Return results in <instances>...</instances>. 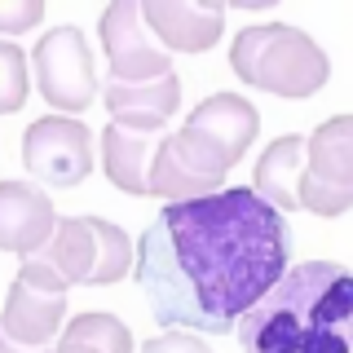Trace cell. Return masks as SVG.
Here are the masks:
<instances>
[{
    "instance_id": "52a82bcc",
    "label": "cell",
    "mask_w": 353,
    "mask_h": 353,
    "mask_svg": "<svg viewBox=\"0 0 353 353\" xmlns=\"http://www.w3.org/2000/svg\"><path fill=\"white\" fill-rule=\"evenodd\" d=\"M36 84L58 115H80L97 97V71L80 27H53L36 44Z\"/></svg>"
},
{
    "instance_id": "ac0fdd59",
    "label": "cell",
    "mask_w": 353,
    "mask_h": 353,
    "mask_svg": "<svg viewBox=\"0 0 353 353\" xmlns=\"http://www.w3.org/2000/svg\"><path fill=\"white\" fill-rule=\"evenodd\" d=\"M27 53L14 40H0V115H14L27 102Z\"/></svg>"
},
{
    "instance_id": "5b68a950",
    "label": "cell",
    "mask_w": 353,
    "mask_h": 353,
    "mask_svg": "<svg viewBox=\"0 0 353 353\" xmlns=\"http://www.w3.org/2000/svg\"><path fill=\"white\" fill-rule=\"evenodd\" d=\"M40 256L66 287H110L132 270V239L106 216H58Z\"/></svg>"
},
{
    "instance_id": "7a4b0ae2",
    "label": "cell",
    "mask_w": 353,
    "mask_h": 353,
    "mask_svg": "<svg viewBox=\"0 0 353 353\" xmlns=\"http://www.w3.org/2000/svg\"><path fill=\"white\" fill-rule=\"evenodd\" d=\"M353 274L340 261H305L234 323L243 353H349Z\"/></svg>"
},
{
    "instance_id": "8992f818",
    "label": "cell",
    "mask_w": 353,
    "mask_h": 353,
    "mask_svg": "<svg viewBox=\"0 0 353 353\" xmlns=\"http://www.w3.org/2000/svg\"><path fill=\"white\" fill-rule=\"evenodd\" d=\"M296 203L314 216H345L353 208V119L336 115L305 137V168Z\"/></svg>"
},
{
    "instance_id": "4fadbf2b",
    "label": "cell",
    "mask_w": 353,
    "mask_h": 353,
    "mask_svg": "<svg viewBox=\"0 0 353 353\" xmlns=\"http://www.w3.org/2000/svg\"><path fill=\"white\" fill-rule=\"evenodd\" d=\"M0 327L22 345H53L66 327V292H49V287L18 274L14 287H9Z\"/></svg>"
},
{
    "instance_id": "7c38bea8",
    "label": "cell",
    "mask_w": 353,
    "mask_h": 353,
    "mask_svg": "<svg viewBox=\"0 0 353 353\" xmlns=\"http://www.w3.org/2000/svg\"><path fill=\"white\" fill-rule=\"evenodd\" d=\"M181 106V80L172 75H159V80H141V84H124L110 80L106 84V110L110 124H124L137 132H163L168 119Z\"/></svg>"
},
{
    "instance_id": "2e32d148",
    "label": "cell",
    "mask_w": 353,
    "mask_h": 353,
    "mask_svg": "<svg viewBox=\"0 0 353 353\" xmlns=\"http://www.w3.org/2000/svg\"><path fill=\"white\" fill-rule=\"evenodd\" d=\"M216 190H225V185L212 181V176H203V172H194L190 163L181 159L172 132H163L159 150H154V163H150V194L168 199V203H190V199H208Z\"/></svg>"
},
{
    "instance_id": "e0dca14e",
    "label": "cell",
    "mask_w": 353,
    "mask_h": 353,
    "mask_svg": "<svg viewBox=\"0 0 353 353\" xmlns=\"http://www.w3.org/2000/svg\"><path fill=\"white\" fill-rule=\"evenodd\" d=\"M58 353H132V331L119 323L115 314H102V309H88V314H75L71 323L62 327Z\"/></svg>"
},
{
    "instance_id": "8fae6325",
    "label": "cell",
    "mask_w": 353,
    "mask_h": 353,
    "mask_svg": "<svg viewBox=\"0 0 353 353\" xmlns=\"http://www.w3.org/2000/svg\"><path fill=\"white\" fill-rule=\"evenodd\" d=\"M58 212H53L49 194L27 181H0V248L31 256L49 243Z\"/></svg>"
},
{
    "instance_id": "277c9868",
    "label": "cell",
    "mask_w": 353,
    "mask_h": 353,
    "mask_svg": "<svg viewBox=\"0 0 353 353\" xmlns=\"http://www.w3.org/2000/svg\"><path fill=\"white\" fill-rule=\"evenodd\" d=\"M256 132H261V115L248 97L212 93L185 115V124L172 132V141L194 172L212 176V181H225V172L248 154Z\"/></svg>"
},
{
    "instance_id": "d6986e66",
    "label": "cell",
    "mask_w": 353,
    "mask_h": 353,
    "mask_svg": "<svg viewBox=\"0 0 353 353\" xmlns=\"http://www.w3.org/2000/svg\"><path fill=\"white\" fill-rule=\"evenodd\" d=\"M44 18V0H0V36H22Z\"/></svg>"
},
{
    "instance_id": "5bb4252c",
    "label": "cell",
    "mask_w": 353,
    "mask_h": 353,
    "mask_svg": "<svg viewBox=\"0 0 353 353\" xmlns=\"http://www.w3.org/2000/svg\"><path fill=\"white\" fill-rule=\"evenodd\" d=\"M163 132H137L124 124H106L102 128V168L110 176V185L124 194H150V163L159 150Z\"/></svg>"
},
{
    "instance_id": "3957f363",
    "label": "cell",
    "mask_w": 353,
    "mask_h": 353,
    "mask_svg": "<svg viewBox=\"0 0 353 353\" xmlns=\"http://www.w3.org/2000/svg\"><path fill=\"white\" fill-rule=\"evenodd\" d=\"M230 66L243 84L265 88L274 97H314L327 84L331 62L318 49L314 36L287 22H265V27L239 31L234 49H230Z\"/></svg>"
},
{
    "instance_id": "9c48e42d",
    "label": "cell",
    "mask_w": 353,
    "mask_h": 353,
    "mask_svg": "<svg viewBox=\"0 0 353 353\" xmlns=\"http://www.w3.org/2000/svg\"><path fill=\"white\" fill-rule=\"evenodd\" d=\"M97 31H102V49H106V62H110V80L141 84V80L172 75V53L150 36V27H146V18H141V5H137V0H115L110 9H102Z\"/></svg>"
},
{
    "instance_id": "9a60e30c",
    "label": "cell",
    "mask_w": 353,
    "mask_h": 353,
    "mask_svg": "<svg viewBox=\"0 0 353 353\" xmlns=\"http://www.w3.org/2000/svg\"><path fill=\"white\" fill-rule=\"evenodd\" d=\"M301 168H305V137L301 132H283L279 141L261 150L256 172H252V190H256L270 208L279 212H296V185H301Z\"/></svg>"
},
{
    "instance_id": "6da1fadb",
    "label": "cell",
    "mask_w": 353,
    "mask_h": 353,
    "mask_svg": "<svg viewBox=\"0 0 353 353\" xmlns=\"http://www.w3.org/2000/svg\"><path fill=\"white\" fill-rule=\"evenodd\" d=\"M292 225L256 190L230 185L190 203H163L141 234L137 283L168 331L230 336L234 323L283 279Z\"/></svg>"
},
{
    "instance_id": "44dd1931",
    "label": "cell",
    "mask_w": 353,
    "mask_h": 353,
    "mask_svg": "<svg viewBox=\"0 0 353 353\" xmlns=\"http://www.w3.org/2000/svg\"><path fill=\"white\" fill-rule=\"evenodd\" d=\"M0 353H58L53 345H22V340H14L5 327H0Z\"/></svg>"
},
{
    "instance_id": "ba28073f",
    "label": "cell",
    "mask_w": 353,
    "mask_h": 353,
    "mask_svg": "<svg viewBox=\"0 0 353 353\" xmlns=\"http://www.w3.org/2000/svg\"><path fill=\"white\" fill-rule=\"evenodd\" d=\"M22 163L31 176L71 190L93 172V132L71 115H44L22 132Z\"/></svg>"
},
{
    "instance_id": "ffe728a7",
    "label": "cell",
    "mask_w": 353,
    "mask_h": 353,
    "mask_svg": "<svg viewBox=\"0 0 353 353\" xmlns=\"http://www.w3.org/2000/svg\"><path fill=\"white\" fill-rule=\"evenodd\" d=\"M141 353H212V349H208L199 336H190V331H168V336L146 340Z\"/></svg>"
},
{
    "instance_id": "30bf717a",
    "label": "cell",
    "mask_w": 353,
    "mask_h": 353,
    "mask_svg": "<svg viewBox=\"0 0 353 353\" xmlns=\"http://www.w3.org/2000/svg\"><path fill=\"white\" fill-rule=\"evenodd\" d=\"M150 36L176 53H208L225 31L221 0H137Z\"/></svg>"
}]
</instances>
